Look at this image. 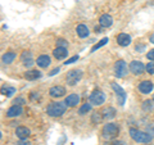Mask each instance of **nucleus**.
I'll use <instances>...</instances> for the list:
<instances>
[{
	"instance_id": "f257e3e1",
	"label": "nucleus",
	"mask_w": 154,
	"mask_h": 145,
	"mask_svg": "<svg viewBox=\"0 0 154 145\" xmlns=\"http://www.w3.org/2000/svg\"><path fill=\"white\" fill-rule=\"evenodd\" d=\"M68 105L66 104V101H53L48 105L46 108V113L50 117H60L63 113H66Z\"/></svg>"
},
{
	"instance_id": "f03ea898",
	"label": "nucleus",
	"mask_w": 154,
	"mask_h": 145,
	"mask_svg": "<svg viewBox=\"0 0 154 145\" xmlns=\"http://www.w3.org/2000/svg\"><path fill=\"white\" fill-rule=\"evenodd\" d=\"M130 136L132 137L134 141L143 143V144H146V143H149L153 139L149 134L144 132V131H140V130H137V128H134V127L130 128Z\"/></svg>"
},
{
	"instance_id": "7ed1b4c3",
	"label": "nucleus",
	"mask_w": 154,
	"mask_h": 145,
	"mask_svg": "<svg viewBox=\"0 0 154 145\" xmlns=\"http://www.w3.org/2000/svg\"><path fill=\"white\" fill-rule=\"evenodd\" d=\"M118 132H119L118 125H116V123H113V122L105 123L104 127H103V136H104L105 139H113V137L117 136Z\"/></svg>"
},
{
	"instance_id": "20e7f679",
	"label": "nucleus",
	"mask_w": 154,
	"mask_h": 145,
	"mask_svg": "<svg viewBox=\"0 0 154 145\" xmlns=\"http://www.w3.org/2000/svg\"><path fill=\"white\" fill-rule=\"evenodd\" d=\"M81 79H82V71L81 69H72L66 76V81L69 86H75Z\"/></svg>"
},
{
	"instance_id": "39448f33",
	"label": "nucleus",
	"mask_w": 154,
	"mask_h": 145,
	"mask_svg": "<svg viewBox=\"0 0 154 145\" xmlns=\"http://www.w3.org/2000/svg\"><path fill=\"white\" fill-rule=\"evenodd\" d=\"M89 100H90L91 105H96V107H98V105H102L105 101V94L100 90H94L93 93H91Z\"/></svg>"
},
{
	"instance_id": "423d86ee",
	"label": "nucleus",
	"mask_w": 154,
	"mask_h": 145,
	"mask_svg": "<svg viewBox=\"0 0 154 145\" xmlns=\"http://www.w3.org/2000/svg\"><path fill=\"white\" fill-rule=\"evenodd\" d=\"M114 72H116V76L117 77H125L127 73H128V67L126 64V62L125 60H117L114 64Z\"/></svg>"
},
{
	"instance_id": "0eeeda50",
	"label": "nucleus",
	"mask_w": 154,
	"mask_h": 145,
	"mask_svg": "<svg viewBox=\"0 0 154 145\" xmlns=\"http://www.w3.org/2000/svg\"><path fill=\"white\" fill-rule=\"evenodd\" d=\"M112 89L114 90L116 95H117V99H118L119 105H123V104H125V101H126L127 94L125 93V90H123L118 84H116V82H113V84H112Z\"/></svg>"
},
{
	"instance_id": "6e6552de",
	"label": "nucleus",
	"mask_w": 154,
	"mask_h": 145,
	"mask_svg": "<svg viewBox=\"0 0 154 145\" xmlns=\"http://www.w3.org/2000/svg\"><path fill=\"white\" fill-rule=\"evenodd\" d=\"M146 69V67L143 64V62L140 60H132L130 63V71L132 72L134 75H141L144 73V71Z\"/></svg>"
},
{
	"instance_id": "1a4fd4ad",
	"label": "nucleus",
	"mask_w": 154,
	"mask_h": 145,
	"mask_svg": "<svg viewBox=\"0 0 154 145\" xmlns=\"http://www.w3.org/2000/svg\"><path fill=\"white\" fill-rule=\"evenodd\" d=\"M23 113V109L21 105L18 104H13L11 108H8L7 110V117L9 118H13V117H18V116H21Z\"/></svg>"
},
{
	"instance_id": "9d476101",
	"label": "nucleus",
	"mask_w": 154,
	"mask_h": 145,
	"mask_svg": "<svg viewBox=\"0 0 154 145\" xmlns=\"http://www.w3.org/2000/svg\"><path fill=\"white\" fill-rule=\"evenodd\" d=\"M66 94V89L63 86H53V88L49 89V95L51 98H62Z\"/></svg>"
},
{
	"instance_id": "9b49d317",
	"label": "nucleus",
	"mask_w": 154,
	"mask_h": 145,
	"mask_svg": "<svg viewBox=\"0 0 154 145\" xmlns=\"http://www.w3.org/2000/svg\"><path fill=\"white\" fill-rule=\"evenodd\" d=\"M36 64L40 67V68H48V67L50 66V57L46 54L38 55L36 59Z\"/></svg>"
},
{
	"instance_id": "f8f14e48",
	"label": "nucleus",
	"mask_w": 154,
	"mask_h": 145,
	"mask_svg": "<svg viewBox=\"0 0 154 145\" xmlns=\"http://www.w3.org/2000/svg\"><path fill=\"white\" fill-rule=\"evenodd\" d=\"M153 88H154L153 82L152 81H148V80L141 81L140 85H139V90H140L141 94H149L153 90Z\"/></svg>"
},
{
	"instance_id": "ddd939ff",
	"label": "nucleus",
	"mask_w": 154,
	"mask_h": 145,
	"mask_svg": "<svg viewBox=\"0 0 154 145\" xmlns=\"http://www.w3.org/2000/svg\"><path fill=\"white\" fill-rule=\"evenodd\" d=\"M99 25L104 27V28H107V27H110L113 25V18L112 16H109V14H102L99 18Z\"/></svg>"
},
{
	"instance_id": "4468645a",
	"label": "nucleus",
	"mask_w": 154,
	"mask_h": 145,
	"mask_svg": "<svg viewBox=\"0 0 154 145\" xmlns=\"http://www.w3.org/2000/svg\"><path fill=\"white\" fill-rule=\"evenodd\" d=\"M117 42L121 46H127L131 44V36L127 35V33H119L117 36Z\"/></svg>"
},
{
	"instance_id": "2eb2a0df",
	"label": "nucleus",
	"mask_w": 154,
	"mask_h": 145,
	"mask_svg": "<svg viewBox=\"0 0 154 145\" xmlns=\"http://www.w3.org/2000/svg\"><path fill=\"white\" fill-rule=\"evenodd\" d=\"M16 135H17V136L21 139V140H25V139H27V137L31 135V131H30V130H28L27 127H25V126H19V127H17V130H16Z\"/></svg>"
},
{
	"instance_id": "dca6fc26",
	"label": "nucleus",
	"mask_w": 154,
	"mask_h": 145,
	"mask_svg": "<svg viewBox=\"0 0 154 145\" xmlns=\"http://www.w3.org/2000/svg\"><path fill=\"white\" fill-rule=\"evenodd\" d=\"M53 55L57 59H64V58L68 55V51H67V48H60V46H57L54 51H53Z\"/></svg>"
},
{
	"instance_id": "f3484780",
	"label": "nucleus",
	"mask_w": 154,
	"mask_h": 145,
	"mask_svg": "<svg viewBox=\"0 0 154 145\" xmlns=\"http://www.w3.org/2000/svg\"><path fill=\"white\" fill-rule=\"evenodd\" d=\"M64 101L68 107H76V105L80 103V96L77 94H71V95L67 96Z\"/></svg>"
},
{
	"instance_id": "a211bd4d",
	"label": "nucleus",
	"mask_w": 154,
	"mask_h": 145,
	"mask_svg": "<svg viewBox=\"0 0 154 145\" xmlns=\"http://www.w3.org/2000/svg\"><path fill=\"white\" fill-rule=\"evenodd\" d=\"M40 77H41V72L37 69H30L25 73V79L28 81H35L37 79H40Z\"/></svg>"
},
{
	"instance_id": "6ab92c4d",
	"label": "nucleus",
	"mask_w": 154,
	"mask_h": 145,
	"mask_svg": "<svg viewBox=\"0 0 154 145\" xmlns=\"http://www.w3.org/2000/svg\"><path fill=\"white\" fill-rule=\"evenodd\" d=\"M76 32H77V35H79L81 39L88 37V36H89V33H90L88 26H85V25H79V26H77Z\"/></svg>"
},
{
	"instance_id": "aec40b11",
	"label": "nucleus",
	"mask_w": 154,
	"mask_h": 145,
	"mask_svg": "<svg viewBox=\"0 0 154 145\" xmlns=\"http://www.w3.org/2000/svg\"><path fill=\"white\" fill-rule=\"evenodd\" d=\"M102 114H103V118H104V119H112V118L116 117V109H114L113 107L104 108L103 112H102Z\"/></svg>"
},
{
	"instance_id": "412c9836",
	"label": "nucleus",
	"mask_w": 154,
	"mask_h": 145,
	"mask_svg": "<svg viewBox=\"0 0 154 145\" xmlns=\"http://www.w3.org/2000/svg\"><path fill=\"white\" fill-rule=\"evenodd\" d=\"M16 53L14 51H7L5 54L3 55V58H2V60H3V63L4 64H11L12 62H14V59H16Z\"/></svg>"
},
{
	"instance_id": "4be33fe9",
	"label": "nucleus",
	"mask_w": 154,
	"mask_h": 145,
	"mask_svg": "<svg viewBox=\"0 0 154 145\" xmlns=\"http://www.w3.org/2000/svg\"><path fill=\"white\" fill-rule=\"evenodd\" d=\"M103 114L100 112H94L93 114H91V122L93 123H100L103 121Z\"/></svg>"
},
{
	"instance_id": "5701e85b",
	"label": "nucleus",
	"mask_w": 154,
	"mask_h": 145,
	"mask_svg": "<svg viewBox=\"0 0 154 145\" xmlns=\"http://www.w3.org/2000/svg\"><path fill=\"white\" fill-rule=\"evenodd\" d=\"M90 110H91V103H85L84 105H81V108L79 109V114L84 116L86 113H89Z\"/></svg>"
},
{
	"instance_id": "b1692460",
	"label": "nucleus",
	"mask_w": 154,
	"mask_h": 145,
	"mask_svg": "<svg viewBox=\"0 0 154 145\" xmlns=\"http://www.w3.org/2000/svg\"><path fill=\"white\" fill-rule=\"evenodd\" d=\"M109 41V39L108 37H104V39H102V40H100L98 44H95L93 48H91V53H94V51H96L99 49V48H102V46H104L105 44H107V42Z\"/></svg>"
},
{
	"instance_id": "393cba45",
	"label": "nucleus",
	"mask_w": 154,
	"mask_h": 145,
	"mask_svg": "<svg viewBox=\"0 0 154 145\" xmlns=\"http://www.w3.org/2000/svg\"><path fill=\"white\" fill-rule=\"evenodd\" d=\"M13 93H16V89L12 88V86H5V88H2V94L5 96H12Z\"/></svg>"
},
{
	"instance_id": "a878e982",
	"label": "nucleus",
	"mask_w": 154,
	"mask_h": 145,
	"mask_svg": "<svg viewBox=\"0 0 154 145\" xmlns=\"http://www.w3.org/2000/svg\"><path fill=\"white\" fill-rule=\"evenodd\" d=\"M153 108V103H152V100H145L143 103V109L144 110H150Z\"/></svg>"
},
{
	"instance_id": "bb28decb",
	"label": "nucleus",
	"mask_w": 154,
	"mask_h": 145,
	"mask_svg": "<svg viewBox=\"0 0 154 145\" xmlns=\"http://www.w3.org/2000/svg\"><path fill=\"white\" fill-rule=\"evenodd\" d=\"M146 72L149 75H154V62H149L146 64Z\"/></svg>"
},
{
	"instance_id": "cd10ccee",
	"label": "nucleus",
	"mask_w": 154,
	"mask_h": 145,
	"mask_svg": "<svg viewBox=\"0 0 154 145\" xmlns=\"http://www.w3.org/2000/svg\"><path fill=\"white\" fill-rule=\"evenodd\" d=\"M68 42H67L64 39H58L57 40V46H60V48H67Z\"/></svg>"
},
{
	"instance_id": "c85d7f7f",
	"label": "nucleus",
	"mask_w": 154,
	"mask_h": 145,
	"mask_svg": "<svg viewBox=\"0 0 154 145\" xmlns=\"http://www.w3.org/2000/svg\"><path fill=\"white\" fill-rule=\"evenodd\" d=\"M31 58H32L31 51H23V53H22V55H21L22 62H23V60H26V59H31Z\"/></svg>"
},
{
	"instance_id": "c756f323",
	"label": "nucleus",
	"mask_w": 154,
	"mask_h": 145,
	"mask_svg": "<svg viewBox=\"0 0 154 145\" xmlns=\"http://www.w3.org/2000/svg\"><path fill=\"white\" fill-rule=\"evenodd\" d=\"M76 60H79V55H75V57L69 58V59H67V62H64V64H72V63H75Z\"/></svg>"
},
{
	"instance_id": "7c9ffc66",
	"label": "nucleus",
	"mask_w": 154,
	"mask_h": 145,
	"mask_svg": "<svg viewBox=\"0 0 154 145\" xmlns=\"http://www.w3.org/2000/svg\"><path fill=\"white\" fill-rule=\"evenodd\" d=\"M23 103H26V101H25V99H23V98H22V96H18V98H16V99H14V104L22 105Z\"/></svg>"
},
{
	"instance_id": "2f4dec72",
	"label": "nucleus",
	"mask_w": 154,
	"mask_h": 145,
	"mask_svg": "<svg viewBox=\"0 0 154 145\" xmlns=\"http://www.w3.org/2000/svg\"><path fill=\"white\" fill-rule=\"evenodd\" d=\"M22 63H23V66H25V67H31L33 63H35V62H33V59L31 58V59H26V60H23Z\"/></svg>"
},
{
	"instance_id": "473e14b6",
	"label": "nucleus",
	"mask_w": 154,
	"mask_h": 145,
	"mask_svg": "<svg viewBox=\"0 0 154 145\" xmlns=\"http://www.w3.org/2000/svg\"><path fill=\"white\" fill-rule=\"evenodd\" d=\"M146 58H148L149 60H153V62H154V49L149 50V51L146 53Z\"/></svg>"
},
{
	"instance_id": "72a5a7b5",
	"label": "nucleus",
	"mask_w": 154,
	"mask_h": 145,
	"mask_svg": "<svg viewBox=\"0 0 154 145\" xmlns=\"http://www.w3.org/2000/svg\"><path fill=\"white\" fill-rule=\"evenodd\" d=\"M35 99H36V100L40 99V94H38V93H31V94H30V100L33 101Z\"/></svg>"
},
{
	"instance_id": "f704fd0d",
	"label": "nucleus",
	"mask_w": 154,
	"mask_h": 145,
	"mask_svg": "<svg viewBox=\"0 0 154 145\" xmlns=\"http://www.w3.org/2000/svg\"><path fill=\"white\" fill-rule=\"evenodd\" d=\"M17 145H31V143L30 141H28V140H21V141H19V143H17Z\"/></svg>"
},
{
	"instance_id": "c9c22d12",
	"label": "nucleus",
	"mask_w": 154,
	"mask_h": 145,
	"mask_svg": "<svg viewBox=\"0 0 154 145\" xmlns=\"http://www.w3.org/2000/svg\"><path fill=\"white\" fill-rule=\"evenodd\" d=\"M144 49H145V45H143V44H141V45H139V44L136 45V50H137L139 53H141L140 50H144Z\"/></svg>"
},
{
	"instance_id": "e433bc0d",
	"label": "nucleus",
	"mask_w": 154,
	"mask_h": 145,
	"mask_svg": "<svg viewBox=\"0 0 154 145\" xmlns=\"http://www.w3.org/2000/svg\"><path fill=\"white\" fill-rule=\"evenodd\" d=\"M58 72H59V68H55V69H53L50 73H49V76H53V75H55V73H58Z\"/></svg>"
},
{
	"instance_id": "4c0bfd02",
	"label": "nucleus",
	"mask_w": 154,
	"mask_h": 145,
	"mask_svg": "<svg viewBox=\"0 0 154 145\" xmlns=\"http://www.w3.org/2000/svg\"><path fill=\"white\" fill-rule=\"evenodd\" d=\"M113 145H125V143L123 141H116V143H113Z\"/></svg>"
},
{
	"instance_id": "58836bf2",
	"label": "nucleus",
	"mask_w": 154,
	"mask_h": 145,
	"mask_svg": "<svg viewBox=\"0 0 154 145\" xmlns=\"http://www.w3.org/2000/svg\"><path fill=\"white\" fill-rule=\"evenodd\" d=\"M149 41L154 44V33H153V35H150V37H149Z\"/></svg>"
},
{
	"instance_id": "ea45409f",
	"label": "nucleus",
	"mask_w": 154,
	"mask_h": 145,
	"mask_svg": "<svg viewBox=\"0 0 154 145\" xmlns=\"http://www.w3.org/2000/svg\"><path fill=\"white\" fill-rule=\"evenodd\" d=\"M95 31L96 32H102V26H100V27H95Z\"/></svg>"
},
{
	"instance_id": "a19ab883",
	"label": "nucleus",
	"mask_w": 154,
	"mask_h": 145,
	"mask_svg": "<svg viewBox=\"0 0 154 145\" xmlns=\"http://www.w3.org/2000/svg\"><path fill=\"white\" fill-rule=\"evenodd\" d=\"M153 101H154V95H153Z\"/></svg>"
}]
</instances>
